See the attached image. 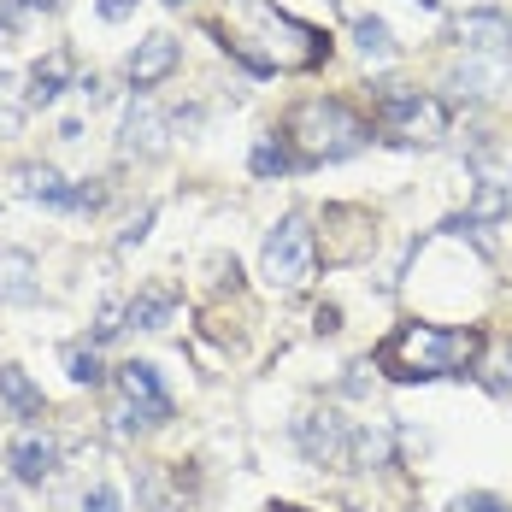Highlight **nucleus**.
<instances>
[{"mask_svg":"<svg viewBox=\"0 0 512 512\" xmlns=\"http://www.w3.org/2000/svg\"><path fill=\"white\" fill-rule=\"evenodd\" d=\"M483 330L477 324H395L383 342H377V354L371 365L383 371V377H395V383H430V377H465L477 359H483Z\"/></svg>","mask_w":512,"mask_h":512,"instance_id":"f257e3e1","label":"nucleus"},{"mask_svg":"<svg viewBox=\"0 0 512 512\" xmlns=\"http://www.w3.org/2000/svg\"><path fill=\"white\" fill-rule=\"evenodd\" d=\"M218 36H224V48L236 53L242 65H254V71H312V65L330 59V36L301 24V18H289V12H277V6H254L248 30H218Z\"/></svg>","mask_w":512,"mask_h":512,"instance_id":"f03ea898","label":"nucleus"},{"mask_svg":"<svg viewBox=\"0 0 512 512\" xmlns=\"http://www.w3.org/2000/svg\"><path fill=\"white\" fill-rule=\"evenodd\" d=\"M283 142L295 148L301 165H330V159H354L371 142V124L348 101H301L283 118Z\"/></svg>","mask_w":512,"mask_h":512,"instance_id":"7ed1b4c3","label":"nucleus"},{"mask_svg":"<svg viewBox=\"0 0 512 512\" xmlns=\"http://www.w3.org/2000/svg\"><path fill=\"white\" fill-rule=\"evenodd\" d=\"M377 130H383V142H395V148H436V142L448 136V101L389 83V89H383V106H377Z\"/></svg>","mask_w":512,"mask_h":512,"instance_id":"20e7f679","label":"nucleus"},{"mask_svg":"<svg viewBox=\"0 0 512 512\" xmlns=\"http://www.w3.org/2000/svg\"><path fill=\"white\" fill-rule=\"evenodd\" d=\"M259 271H265V283H271V289H283V295H301V289L312 283V271H318V236L307 230V218H301V212L277 218V230L265 236Z\"/></svg>","mask_w":512,"mask_h":512,"instance_id":"39448f33","label":"nucleus"},{"mask_svg":"<svg viewBox=\"0 0 512 512\" xmlns=\"http://www.w3.org/2000/svg\"><path fill=\"white\" fill-rule=\"evenodd\" d=\"M118 395H124V412H118L124 430H154V424L171 418V395H165V383H159V371L148 359L118 365Z\"/></svg>","mask_w":512,"mask_h":512,"instance_id":"423d86ee","label":"nucleus"},{"mask_svg":"<svg viewBox=\"0 0 512 512\" xmlns=\"http://www.w3.org/2000/svg\"><path fill=\"white\" fill-rule=\"evenodd\" d=\"M301 448L312 465H354V430L342 412H307L301 418Z\"/></svg>","mask_w":512,"mask_h":512,"instance_id":"0eeeda50","label":"nucleus"},{"mask_svg":"<svg viewBox=\"0 0 512 512\" xmlns=\"http://www.w3.org/2000/svg\"><path fill=\"white\" fill-rule=\"evenodd\" d=\"M454 36H460L465 53L507 59V53H512V18H507V12H495V6H477V12H460Z\"/></svg>","mask_w":512,"mask_h":512,"instance_id":"6e6552de","label":"nucleus"},{"mask_svg":"<svg viewBox=\"0 0 512 512\" xmlns=\"http://www.w3.org/2000/svg\"><path fill=\"white\" fill-rule=\"evenodd\" d=\"M6 465H12V477L18 483H48L53 465H59V442H53L48 430H18L12 436V448H6Z\"/></svg>","mask_w":512,"mask_h":512,"instance_id":"1a4fd4ad","label":"nucleus"},{"mask_svg":"<svg viewBox=\"0 0 512 512\" xmlns=\"http://www.w3.org/2000/svg\"><path fill=\"white\" fill-rule=\"evenodd\" d=\"M165 142H171V118H165L148 95H136L130 112H124V154L154 159V154H165Z\"/></svg>","mask_w":512,"mask_h":512,"instance_id":"9d476101","label":"nucleus"},{"mask_svg":"<svg viewBox=\"0 0 512 512\" xmlns=\"http://www.w3.org/2000/svg\"><path fill=\"white\" fill-rule=\"evenodd\" d=\"M177 59H183V53H177V36L154 30L148 42H136V53H130V65H124V71H130V83H136V89H159V83L177 71Z\"/></svg>","mask_w":512,"mask_h":512,"instance_id":"9b49d317","label":"nucleus"},{"mask_svg":"<svg viewBox=\"0 0 512 512\" xmlns=\"http://www.w3.org/2000/svg\"><path fill=\"white\" fill-rule=\"evenodd\" d=\"M77 83V65H71V53L65 48H53V53H42L36 65H30V89H24V101L30 106H53L65 89Z\"/></svg>","mask_w":512,"mask_h":512,"instance_id":"f8f14e48","label":"nucleus"},{"mask_svg":"<svg viewBox=\"0 0 512 512\" xmlns=\"http://www.w3.org/2000/svg\"><path fill=\"white\" fill-rule=\"evenodd\" d=\"M12 183H18V195H24V201L59 206V212H71V201H77V183H65L53 165H18V171H12Z\"/></svg>","mask_w":512,"mask_h":512,"instance_id":"ddd939ff","label":"nucleus"},{"mask_svg":"<svg viewBox=\"0 0 512 512\" xmlns=\"http://www.w3.org/2000/svg\"><path fill=\"white\" fill-rule=\"evenodd\" d=\"M36 301V259L18 248H0V307Z\"/></svg>","mask_w":512,"mask_h":512,"instance_id":"4468645a","label":"nucleus"},{"mask_svg":"<svg viewBox=\"0 0 512 512\" xmlns=\"http://www.w3.org/2000/svg\"><path fill=\"white\" fill-rule=\"evenodd\" d=\"M512 212V189L501 177H477V189H471V201H465V218L460 224H501Z\"/></svg>","mask_w":512,"mask_h":512,"instance_id":"2eb2a0df","label":"nucleus"},{"mask_svg":"<svg viewBox=\"0 0 512 512\" xmlns=\"http://www.w3.org/2000/svg\"><path fill=\"white\" fill-rule=\"evenodd\" d=\"M0 407L12 412V418H42V389L18 365H0Z\"/></svg>","mask_w":512,"mask_h":512,"instance_id":"dca6fc26","label":"nucleus"},{"mask_svg":"<svg viewBox=\"0 0 512 512\" xmlns=\"http://www.w3.org/2000/svg\"><path fill=\"white\" fill-rule=\"evenodd\" d=\"M171 312H177V295H171V289H142L136 301H124V324H136V330H165Z\"/></svg>","mask_w":512,"mask_h":512,"instance_id":"f3484780","label":"nucleus"},{"mask_svg":"<svg viewBox=\"0 0 512 512\" xmlns=\"http://www.w3.org/2000/svg\"><path fill=\"white\" fill-rule=\"evenodd\" d=\"M354 42L365 59H395V36H389L383 18H354Z\"/></svg>","mask_w":512,"mask_h":512,"instance_id":"a211bd4d","label":"nucleus"},{"mask_svg":"<svg viewBox=\"0 0 512 512\" xmlns=\"http://www.w3.org/2000/svg\"><path fill=\"white\" fill-rule=\"evenodd\" d=\"M295 165H301V159L289 154V142H283V136H265V142L254 148V171H259V177H283V171H295Z\"/></svg>","mask_w":512,"mask_h":512,"instance_id":"6ab92c4d","label":"nucleus"},{"mask_svg":"<svg viewBox=\"0 0 512 512\" xmlns=\"http://www.w3.org/2000/svg\"><path fill=\"white\" fill-rule=\"evenodd\" d=\"M65 365H71V383L101 389V359H95V348H65Z\"/></svg>","mask_w":512,"mask_h":512,"instance_id":"aec40b11","label":"nucleus"},{"mask_svg":"<svg viewBox=\"0 0 512 512\" xmlns=\"http://www.w3.org/2000/svg\"><path fill=\"white\" fill-rule=\"evenodd\" d=\"M483 383H489V389H512V342H501L495 365H483Z\"/></svg>","mask_w":512,"mask_h":512,"instance_id":"412c9836","label":"nucleus"},{"mask_svg":"<svg viewBox=\"0 0 512 512\" xmlns=\"http://www.w3.org/2000/svg\"><path fill=\"white\" fill-rule=\"evenodd\" d=\"M83 512H124V501H118V489H112V483H95V489H89V501H83Z\"/></svg>","mask_w":512,"mask_h":512,"instance_id":"4be33fe9","label":"nucleus"},{"mask_svg":"<svg viewBox=\"0 0 512 512\" xmlns=\"http://www.w3.org/2000/svg\"><path fill=\"white\" fill-rule=\"evenodd\" d=\"M118 330H124V307H118V301H106V307H101V324H95V342H112Z\"/></svg>","mask_w":512,"mask_h":512,"instance_id":"5701e85b","label":"nucleus"},{"mask_svg":"<svg viewBox=\"0 0 512 512\" xmlns=\"http://www.w3.org/2000/svg\"><path fill=\"white\" fill-rule=\"evenodd\" d=\"M448 512H507V507H501V495H460Z\"/></svg>","mask_w":512,"mask_h":512,"instance_id":"b1692460","label":"nucleus"},{"mask_svg":"<svg viewBox=\"0 0 512 512\" xmlns=\"http://www.w3.org/2000/svg\"><path fill=\"white\" fill-rule=\"evenodd\" d=\"M148 224H154V206H142V212H136V218H130V230H124V236H118V242H124V248H136V242H142V236H148Z\"/></svg>","mask_w":512,"mask_h":512,"instance_id":"393cba45","label":"nucleus"},{"mask_svg":"<svg viewBox=\"0 0 512 512\" xmlns=\"http://www.w3.org/2000/svg\"><path fill=\"white\" fill-rule=\"evenodd\" d=\"M12 36H18V6L0 0V42H12Z\"/></svg>","mask_w":512,"mask_h":512,"instance_id":"a878e982","label":"nucleus"},{"mask_svg":"<svg viewBox=\"0 0 512 512\" xmlns=\"http://www.w3.org/2000/svg\"><path fill=\"white\" fill-rule=\"evenodd\" d=\"M130 12H136V0H101V18H112V24L130 18Z\"/></svg>","mask_w":512,"mask_h":512,"instance_id":"bb28decb","label":"nucleus"},{"mask_svg":"<svg viewBox=\"0 0 512 512\" xmlns=\"http://www.w3.org/2000/svg\"><path fill=\"white\" fill-rule=\"evenodd\" d=\"M18 6H24V12H59L65 0H18Z\"/></svg>","mask_w":512,"mask_h":512,"instance_id":"cd10ccee","label":"nucleus"},{"mask_svg":"<svg viewBox=\"0 0 512 512\" xmlns=\"http://www.w3.org/2000/svg\"><path fill=\"white\" fill-rule=\"evenodd\" d=\"M0 512H18V501H12V489H0Z\"/></svg>","mask_w":512,"mask_h":512,"instance_id":"c85d7f7f","label":"nucleus"},{"mask_svg":"<svg viewBox=\"0 0 512 512\" xmlns=\"http://www.w3.org/2000/svg\"><path fill=\"white\" fill-rule=\"evenodd\" d=\"M265 512H307V507H289V501H277V507H265Z\"/></svg>","mask_w":512,"mask_h":512,"instance_id":"c756f323","label":"nucleus"},{"mask_svg":"<svg viewBox=\"0 0 512 512\" xmlns=\"http://www.w3.org/2000/svg\"><path fill=\"white\" fill-rule=\"evenodd\" d=\"M412 6H436V0H412Z\"/></svg>","mask_w":512,"mask_h":512,"instance_id":"7c9ffc66","label":"nucleus"},{"mask_svg":"<svg viewBox=\"0 0 512 512\" xmlns=\"http://www.w3.org/2000/svg\"><path fill=\"white\" fill-rule=\"evenodd\" d=\"M165 6H189V0H165Z\"/></svg>","mask_w":512,"mask_h":512,"instance_id":"2f4dec72","label":"nucleus"}]
</instances>
